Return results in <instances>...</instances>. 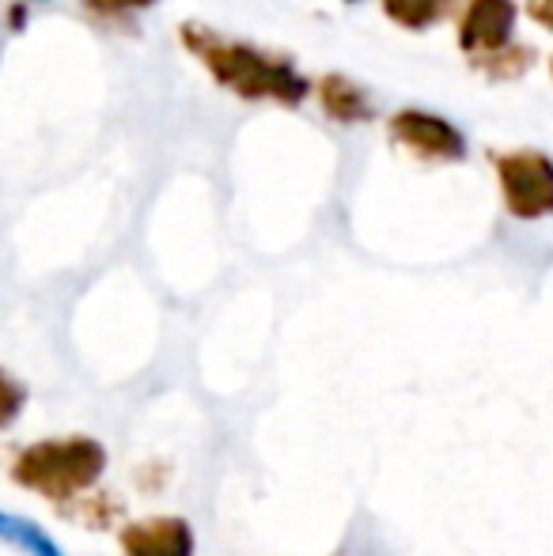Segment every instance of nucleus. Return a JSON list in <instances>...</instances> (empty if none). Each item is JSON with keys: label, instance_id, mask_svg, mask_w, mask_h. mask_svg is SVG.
Segmentation results:
<instances>
[{"label": "nucleus", "instance_id": "nucleus-15", "mask_svg": "<svg viewBox=\"0 0 553 556\" xmlns=\"http://www.w3.org/2000/svg\"><path fill=\"white\" fill-rule=\"evenodd\" d=\"M349 4H356V0H349Z\"/></svg>", "mask_w": 553, "mask_h": 556}, {"label": "nucleus", "instance_id": "nucleus-5", "mask_svg": "<svg viewBox=\"0 0 553 556\" xmlns=\"http://www.w3.org/2000/svg\"><path fill=\"white\" fill-rule=\"evenodd\" d=\"M519 4L516 0H466L458 15V50L470 61L516 42Z\"/></svg>", "mask_w": 553, "mask_h": 556}, {"label": "nucleus", "instance_id": "nucleus-8", "mask_svg": "<svg viewBox=\"0 0 553 556\" xmlns=\"http://www.w3.org/2000/svg\"><path fill=\"white\" fill-rule=\"evenodd\" d=\"M0 542L15 545V549L27 556H65V549L38 522L20 519V515H8V511H0Z\"/></svg>", "mask_w": 553, "mask_h": 556}, {"label": "nucleus", "instance_id": "nucleus-14", "mask_svg": "<svg viewBox=\"0 0 553 556\" xmlns=\"http://www.w3.org/2000/svg\"><path fill=\"white\" fill-rule=\"evenodd\" d=\"M550 76H553V58H550Z\"/></svg>", "mask_w": 553, "mask_h": 556}, {"label": "nucleus", "instance_id": "nucleus-6", "mask_svg": "<svg viewBox=\"0 0 553 556\" xmlns=\"http://www.w3.org/2000/svg\"><path fill=\"white\" fill-rule=\"evenodd\" d=\"M122 556H193V530L175 515L129 522L122 530Z\"/></svg>", "mask_w": 553, "mask_h": 556}, {"label": "nucleus", "instance_id": "nucleus-3", "mask_svg": "<svg viewBox=\"0 0 553 556\" xmlns=\"http://www.w3.org/2000/svg\"><path fill=\"white\" fill-rule=\"evenodd\" d=\"M497 186L508 216L516 220H546L553 216V160L539 148L493 152Z\"/></svg>", "mask_w": 553, "mask_h": 556}, {"label": "nucleus", "instance_id": "nucleus-1", "mask_svg": "<svg viewBox=\"0 0 553 556\" xmlns=\"http://www.w3.org/2000/svg\"><path fill=\"white\" fill-rule=\"evenodd\" d=\"M183 46L205 65L221 88H228L236 99L247 103H280V106H300L307 96H315V84L292 68V61L274 58V53L259 50L251 42H236L224 38L221 30L201 27V23H183L178 27Z\"/></svg>", "mask_w": 553, "mask_h": 556}, {"label": "nucleus", "instance_id": "nucleus-4", "mask_svg": "<svg viewBox=\"0 0 553 556\" xmlns=\"http://www.w3.org/2000/svg\"><path fill=\"white\" fill-rule=\"evenodd\" d=\"M387 132L399 148H406L414 160L425 163H463L470 144H466V132L458 129L455 122L432 114V111H417V106H406V111L391 114L387 122Z\"/></svg>", "mask_w": 553, "mask_h": 556}, {"label": "nucleus", "instance_id": "nucleus-7", "mask_svg": "<svg viewBox=\"0 0 553 556\" xmlns=\"http://www.w3.org/2000/svg\"><path fill=\"white\" fill-rule=\"evenodd\" d=\"M315 96H318V106L330 122L338 125H361V122H372L376 117V103L372 96L361 88L356 80L341 73H326L315 80Z\"/></svg>", "mask_w": 553, "mask_h": 556}, {"label": "nucleus", "instance_id": "nucleus-2", "mask_svg": "<svg viewBox=\"0 0 553 556\" xmlns=\"http://www.w3.org/2000/svg\"><path fill=\"white\" fill-rule=\"evenodd\" d=\"M106 469V446L88 435H73V440H42L15 458L12 481L20 489L42 492L53 504L88 492L91 484L103 477Z\"/></svg>", "mask_w": 553, "mask_h": 556}, {"label": "nucleus", "instance_id": "nucleus-13", "mask_svg": "<svg viewBox=\"0 0 553 556\" xmlns=\"http://www.w3.org/2000/svg\"><path fill=\"white\" fill-rule=\"evenodd\" d=\"M524 12L531 15L542 30H553V0H524Z\"/></svg>", "mask_w": 553, "mask_h": 556}, {"label": "nucleus", "instance_id": "nucleus-9", "mask_svg": "<svg viewBox=\"0 0 553 556\" xmlns=\"http://www.w3.org/2000/svg\"><path fill=\"white\" fill-rule=\"evenodd\" d=\"M458 0H384V15L406 30H428L448 20Z\"/></svg>", "mask_w": 553, "mask_h": 556}, {"label": "nucleus", "instance_id": "nucleus-11", "mask_svg": "<svg viewBox=\"0 0 553 556\" xmlns=\"http://www.w3.org/2000/svg\"><path fill=\"white\" fill-rule=\"evenodd\" d=\"M84 12L96 15V20H106V23H126L129 15L144 12V8H152L155 0H80Z\"/></svg>", "mask_w": 553, "mask_h": 556}, {"label": "nucleus", "instance_id": "nucleus-12", "mask_svg": "<svg viewBox=\"0 0 553 556\" xmlns=\"http://www.w3.org/2000/svg\"><path fill=\"white\" fill-rule=\"evenodd\" d=\"M23 405H27V390H23V382H15L8 371H0V428L15 425V417L23 413Z\"/></svg>", "mask_w": 553, "mask_h": 556}, {"label": "nucleus", "instance_id": "nucleus-10", "mask_svg": "<svg viewBox=\"0 0 553 556\" xmlns=\"http://www.w3.org/2000/svg\"><path fill=\"white\" fill-rule=\"evenodd\" d=\"M531 65H535V50L524 42H512V46H504V50L489 53V58L474 61V68L486 73L489 80H516V76H524Z\"/></svg>", "mask_w": 553, "mask_h": 556}]
</instances>
